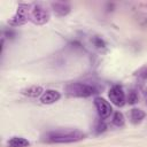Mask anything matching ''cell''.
<instances>
[{
  "label": "cell",
  "mask_w": 147,
  "mask_h": 147,
  "mask_svg": "<svg viewBox=\"0 0 147 147\" xmlns=\"http://www.w3.org/2000/svg\"><path fill=\"white\" fill-rule=\"evenodd\" d=\"M86 137V134L76 129H59L49 131L44 136V140L52 144H70L80 141Z\"/></svg>",
  "instance_id": "cell-1"
},
{
  "label": "cell",
  "mask_w": 147,
  "mask_h": 147,
  "mask_svg": "<svg viewBox=\"0 0 147 147\" xmlns=\"http://www.w3.org/2000/svg\"><path fill=\"white\" fill-rule=\"evenodd\" d=\"M64 91L67 95L74 96V98H88L96 93V88L94 85L80 83V82L69 83L64 87Z\"/></svg>",
  "instance_id": "cell-2"
},
{
  "label": "cell",
  "mask_w": 147,
  "mask_h": 147,
  "mask_svg": "<svg viewBox=\"0 0 147 147\" xmlns=\"http://www.w3.org/2000/svg\"><path fill=\"white\" fill-rule=\"evenodd\" d=\"M51 18V14L41 3L30 5V21L37 25L46 24Z\"/></svg>",
  "instance_id": "cell-3"
},
{
  "label": "cell",
  "mask_w": 147,
  "mask_h": 147,
  "mask_svg": "<svg viewBox=\"0 0 147 147\" xmlns=\"http://www.w3.org/2000/svg\"><path fill=\"white\" fill-rule=\"evenodd\" d=\"M28 21H30V6L25 3H20L15 14L8 21V24L10 26H21Z\"/></svg>",
  "instance_id": "cell-4"
},
{
  "label": "cell",
  "mask_w": 147,
  "mask_h": 147,
  "mask_svg": "<svg viewBox=\"0 0 147 147\" xmlns=\"http://www.w3.org/2000/svg\"><path fill=\"white\" fill-rule=\"evenodd\" d=\"M109 100L117 107H123L126 103V95L121 85H113L108 92Z\"/></svg>",
  "instance_id": "cell-5"
},
{
  "label": "cell",
  "mask_w": 147,
  "mask_h": 147,
  "mask_svg": "<svg viewBox=\"0 0 147 147\" xmlns=\"http://www.w3.org/2000/svg\"><path fill=\"white\" fill-rule=\"evenodd\" d=\"M94 106L96 108L100 119H107L108 117H110V115L113 113V108L107 100H105L103 98L96 96L94 99Z\"/></svg>",
  "instance_id": "cell-6"
},
{
  "label": "cell",
  "mask_w": 147,
  "mask_h": 147,
  "mask_svg": "<svg viewBox=\"0 0 147 147\" xmlns=\"http://www.w3.org/2000/svg\"><path fill=\"white\" fill-rule=\"evenodd\" d=\"M60 98H61V94L56 90H46L41 94L40 101L44 105H52V103L56 102L57 100H60Z\"/></svg>",
  "instance_id": "cell-7"
},
{
  "label": "cell",
  "mask_w": 147,
  "mask_h": 147,
  "mask_svg": "<svg viewBox=\"0 0 147 147\" xmlns=\"http://www.w3.org/2000/svg\"><path fill=\"white\" fill-rule=\"evenodd\" d=\"M53 11L57 15V16H65L71 11V6L68 2H63V1H55L51 3Z\"/></svg>",
  "instance_id": "cell-8"
},
{
  "label": "cell",
  "mask_w": 147,
  "mask_h": 147,
  "mask_svg": "<svg viewBox=\"0 0 147 147\" xmlns=\"http://www.w3.org/2000/svg\"><path fill=\"white\" fill-rule=\"evenodd\" d=\"M21 93L23 95L29 96V98H38V96H41V94L44 93V90L39 85H32V86H29L26 88H23L21 91Z\"/></svg>",
  "instance_id": "cell-9"
},
{
  "label": "cell",
  "mask_w": 147,
  "mask_h": 147,
  "mask_svg": "<svg viewBox=\"0 0 147 147\" xmlns=\"http://www.w3.org/2000/svg\"><path fill=\"white\" fill-rule=\"evenodd\" d=\"M29 145V140L23 137H13L7 141L8 147H28Z\"/></svg>",
  "instance_id": "cell-10"
},
{
  "label": "cell",
  "mask_w": 147,
  "mask_h": 147,
  "mask_svg": "<svg viewBox=\"0 0 147 147\" xmlns=\"http://www.w3.org/2000/svg\"><path fill=\"white\" fill-rule=\"evenodd\" d=\"M145 117H146V113H145L144 110H141V109L133 108V109H131V111H130V119H131V122H132L133 124L140 123Z\"/></svg>",
  "instance_id": "cell-11"
},
{
  "label": "cell",
  "mask_w": 147,
  "mask_h": 147,
  "mask_svg": "<svg viewBox=\"0 0 147 147\" xmlns=\"http://www.w3.org/2000/svg\"><path fill=\"white\" fill-rule=\"evenodd\" d=\"M138 99H139V95H138V91L132 88L127 93V96H126V102L129 105H134L138 102Z\"/></svg>",
  "instance_id": "cell-12"
},
{
  "label": "cell",
  "mask_w": 147,
  "mask_h": 147,
  "mask_svg": "<svg viewBox=\"0 0 147 147\" xmlns=\"http://www.w3.org/2000/svg\"><path fill=\"white\" fill-rule=\"evenodd\" d=\"M124 122H125V119H124L123 114L119 113V111H116L113 116V124L116 125V126H123Z\"/></svg>",
  "instance_id": "cell-13"
},
{
  "label": "cell",
  "mask_w": 147,
  "mask_h": 147,
  "mask_svg": "<svg viewBox=\"0 0 147 147\" xmlns=\"http://www.w3.org/2000/svg\"><path fill=\"white\" fill-rule=\"evenodd\" d=\"M134 76L140 80H147V65H142L137 71H134Z\"/></svg>",
  "instance_id": "cell-14"
},
{
  "label": "cell",
  "mask_w": 147,
  "mask_h": 147,
  "mask_svg": "<svg viewBox=\"0 0 147 147\" xmlns=\"http://www.w3.org/2000/svg\"><path fill=\"white\" fill-rule=\"evenodd\" d=\"M93 42H94V45H95L98 48H103V47L106 46L105 41H103L100 37H95V38H93Z\"/></svg>",
  "instance_id": "cell-15"
},
{
  "label": "cell",
  "mask_w": 147,
  "mask_h": 147,
  "mask_svg": "<svg viewBox=\"0 0 147 147\" xmlns=\"http://www.w3.org/2000/svg\"><path fill=\"white\" fill-rule=\"evenodd\" d=\"M96 130H98V132H102V131H105V130H106V125L100 121V122H99V124H98V126H96Z\"/></svg>",
  "instance_id": "cell-16"
},
{
  "label": "cell",
  "mask_w": 147,
  "mask_h": 147,
  "mask_svg": "<svg viewBox=\"0 0 147 147\" xmlns=\"http://www.w3.org/2000/svg\"><path fill=\"white\" fill-rule=\"evenodd\" d=\"M144 96H145V100H146V103H147V90H144Z\"/></svg>",
  "instance_id": "cell-17"
}]
</instances>
